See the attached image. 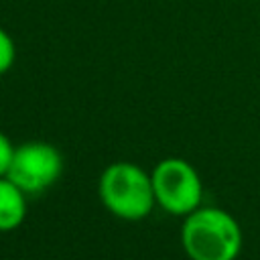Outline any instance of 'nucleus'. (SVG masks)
Here are the masks:
<instances>
[{"instance_id":"obj_1","label":"nucleus","mask_w":260,"mask_h":260,"mask_svg":"<svg viewBox=\"0 0 260 260\" xmlns=\"http://www.w3.org/2000/svg\"><path fill=\"white\" fill-rule=\"evenodd\" d=\"M181 242L191 260H236L242 248V230L230 213L203 207L187 213Z\"/></svg>"},{"instance_id":"obj_2","label":"nucleus","mask_w":260,"mask_h":260,"mask_svg":"<svg viewBox=\"0 0 260 260\" xmlns=\"http://www.w3.org/2000/svg\"><path fill=\"white\" fill-rule=\"evenodd\" d=\"M104 205L122 219H142L152 211V179L132 162L110 165L100 179Z\"/></svg>"},{"instance_id":"obj_3","label":"nucleus","mask_w":260,"mask_h":260,"mask_svg":"<svg viewBox=\"0 0 260 260\" xmlns=\"http://www.w3.org/2000/svg\"><path fill=\"white\" fill-rule=\"evenodd\" d=\"M152 189L156 203L175 215H187L199 207L201 181L197 171L183 158L160 160L152 175Z\"/></svg>"},{"instance_id":"obj_4","label":"nucleus","mask_w":260,"mask_h":260,"mask_svg":"<svg viewBox=\"0 0 260 260\" xmlns=\"http://www.w3.org/2000/svg\"><path fill=\"white\" fill-rule=\"evenodd\" d=\"M63 171V158L53 144L26 142L14 148L8 179L24 193H39L51 187Z\"/></svg>"},{"instance_id":"obj_5","label":"nucleus","mask_w":260,"mask_h":260,"mask_svg":"<svg viewBox=\"0 0 260 260\" xmlns=\"http://www.w3.org/2000/svg\"><path fill=\"white\" fill-rule=\"evenodd\" d=\"M24 191L18 189L8 177H0V232L18 228L24 219Z\"/></svg>"},{"instance_id":"obj_6","label":"nucleus","mask_w":260,"mask_h":260,"mask_svg":"<svg viewBox=\"0 0 260 260\" xmlns=\"http://www.w3.org/2000/svg\"><path fill=\"white\" fill-rule=\"evenodd\" d=\"M12 156H14V148H12L10 140L0 132V177L8 175V169L12 165Z\"/></svg>"},{"instance_id":"obj_7","label":"nucleus","mask_w":260,"mask_h":260,"mask_svg":"<svg viewBox=\"0 0 260 260\" xmlns=\"http://www.w3.org/2000/svg\"><path fill=\"white\" fill-rule=\"evenodd\" d=\"M10 61H12V45L6 39V35L0 32V73L10 65Z\"/></svg>"}]
</instances>
